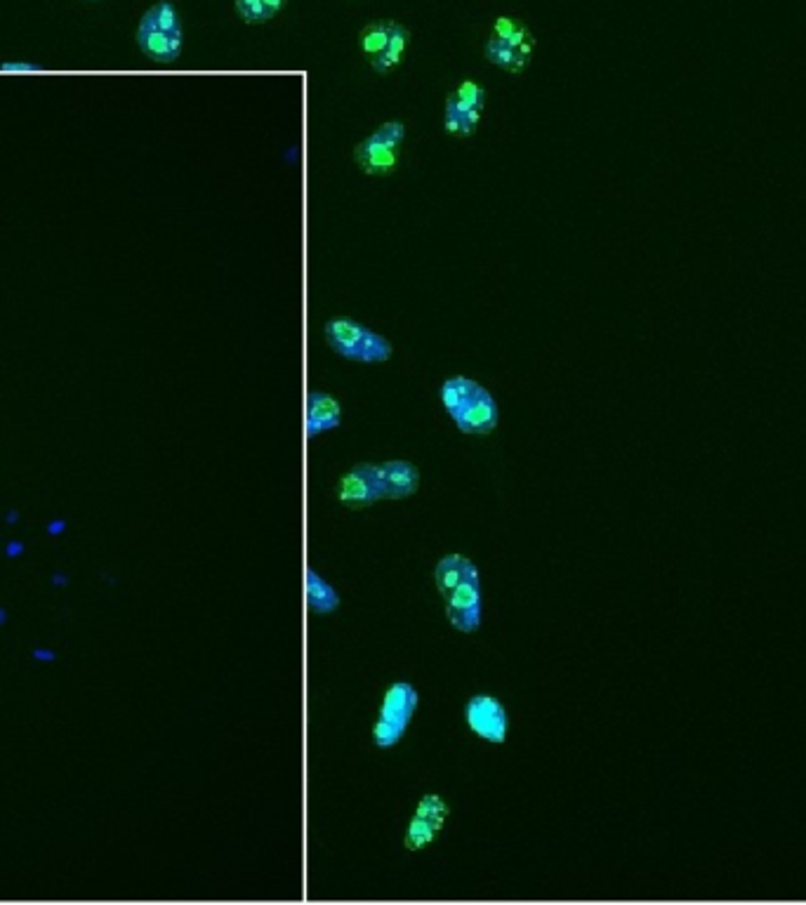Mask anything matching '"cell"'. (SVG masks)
<instances>
[{
	"instance_id": "cell-1",
	"label": "cell",
	"mask_w": 806,
	"mask_h": 905,
	"mask_svg": "<svg viewBox=\"0 0 806 905\" xmlns=\"http://www.w3.org/2000/svg\"><path fill=\"white\" fill-rule=\"evenodd\" d=\"M441 404L451 415L455 427L469 437H486L500 422V411L493 394L477 380L453 375L439 389Z\"/></svg>"
},
{
	"instance_id": "cell-2",
	"label": "cell",
	"mask_w": 806,
	"mask_h": 905,
	"mask_svg": "<svg viewBox=\"0 0 806 905\" xmlns=\"http://www.w3.org/2000/svg\"><path fill=\"white\" fill-rule=\"evenodd\" d=\"M137 45L144 57L161 66L175 64L182 57V19L170 0H161L144 12L137 26Z\"/></svg>"
},
{
	"instance_id": "cell-3",
	"label": "cell",
	"mask_w": 806,
	"mask_h": 905,
	"mask_svg": "<svg viewBox=\"0 0 806 905\" xmlns=\"http://www.w3.org/2000/svg\"><path fill=\"white\" fill-rule=\"evenodd\" d=\"M323 330H326L328 347L335 354H340L342 359L359 363H382L392 359L394 354L392 342L385 335L375 333V330L349 319V316H333Z\"/></svg>"
},
{
	"instance_id": "cell-4",
	"label": "cell",
	"mask_w": 806,
	"mask_h": 905,
	"mask_svg": "<svg viewBox=\"0 0 806 905\" xmlns=\"http://www.w3.org/2000/svg\"><path fill=\"white\" fill-rule=\"evenodd\" d=\"M420 696L418 689L408 682H394L385 691L382 698L378 719L373 726V743L380 750H389L394 745L401 743V738L406 736L408 726L413 722L415 710H418Z\"/></svg>"
},
{
	"instance_id": "cell-5",
	"label": "cell",
	"mask_w": 806,
	"mask_h": 905,
	"mask_svg": "<svg viewBox=\"0 0 806 905\" xmlns=\"http://www.w3.org/2000/svg\"><path fill=\"white\" fill-rule=\"evenodd\" d=\"M340 505L349 510H366L378 500H385V484H382L380 465L373 462H359L354 465L338 484Z\"/></svg>"
},
{
	"instance_id": "cell-6",
	"label": "cell",
	"mask_w": 806,
	"mask_h": 905,
	"mask_svg": "<svg viewBox=\"0 0 806 905\" xmlns=\"http://www.w3.org/2000/svg\"><path fill=\"white\" fill-rule=\"evenodd\" d=\"M446 599V618L458 632L472 634L481 627L484 618V594H481V576L474 573L462 580Z\"/></svg>"
},
{
	"instance_id": "cell-7",
	"label": "cell",
	"mask_w": 806,
	"mask_h": 905,
	"mask_svg": "<svg viewBox=\"0 0 806 905\" xmlns=\"http://www.w3.org/2000/svg\"><path fill=\"white\" fill-rule=\"evenodd\" d=\"M465 719L474 736L495 745L507 741V731H510L507 712L502 708L500 700H495L493 696L479 693V696L469 698L465 705Z\"/></svg>"
},
{
	"instance_id": "cell-8",
	"label": "cell",
	"mask_w": 806,
	"mask_h": 905,
	"mask_svg": "<svg viewBox=\"0 0 806 905\" xmlns=\"http://www.w3.org/2000/svg\"><path fill=\"white\" fill-rule=\"evenodd\" d=\"M342 425V406L335 396L326 392H309L307 399V439L333 432Z\"/></svg>"
},
{
	"instance_id": "cell-9",
	"label": "cell",
	"mask_w": 806,
	"mask_h": 905,
	"mask_svg": "<svg viewBox=\"0 0 806 905\" xmlns=\"http://www.w3.org/2000/svg\"><path fill=\"white\" fill-rule=\"evenodd\" d=\"M382 484H385L387 500H403L411 498L420 488V472L413 462L408 460H389L380 465Z\"/></svg>"
},
{
	"instance_id": "cell-10",
	"label": "cell",
	"mask_w": 806,
	"mask_h": 905,
	"mask_svg": "<svg viewBox=\"0 0 806 905\" xmlns=\"http://www.w3.org/2000/svg\"><path fill=\"white\" fill-rule=\"evenodd\" d=\"M354 158L366 175L385 177L392 175L396 165H399V149L385 147V144L375 142L373 137H366V140L356 147Z\"/></svg>"
},
{
	"instance_id": "cell-11",
	"label": "cell",
	"mask_w": 806,
	"mask_h": 905,
	"mask_svg": "<svg viewBox=\"0 0 806 905\" xmlns=\"http://www.w3.org/2000/svg\"><path fill=\"white\" fill-rule=\"evenodd\" d=\"M479 573V568L474 566V561H469L462 554H448L436 564L434 571V580H436V590H439L441 597H448L455 587H458L462 580L474 576Z\"/></svg>"
},
{
	"instance_id": "cell-12",
	"label": "cell",
	"mask_w": 806,
	"mask_h": 905,
	"mask_svg": "<svg viewBox=\"0 0 806 905\" xmlns=\"http://www.w3.org/2000/svg\"><path fill=\"white\" fill-rule=\"evenodd\" d=\"M307 583V604L316 616H328V613L338 611L340 606V594L326 578H321L314 568H307L305 573Z\"/></svg>"
},
{
	"instance_id": "cell-13",
	"label": "cell",
	"mask_w": 806,
	"mask_h": 905,
	"mask_svg": "<svg viewBox=\"0 0 806 905\" xmlns=\"http://www.w3.org/2000/svg\"><path fill=\"white\" fill-rule=\"evenodd\" d=\"M408 43H411V31L399 22H389V45L382 55L373 57V69L378 71L380 76H387L389 71H394L403 55H406Z\"/></svg>"
},
{
	"instance_id": "cell-14",
	"label": "cell",
	"mask_w": 806,
	"mask_h": 905,
	"mask_svg": "<svg viewBox=\"0 0 806 905\" xmlns=\"http://www.w3.org/2000/svg\"><path fill=\"white\" fill-rule=\"evenodd\" d=\"M484 52L488 62L500 66V69L512 71V74H521L528 64V57H524L519 50H514L512 45H507L505 41H500V38L495 36L488 38Z\"/></svg>"
},
{
	"instance_id": "cell-15",
	"label": "cell",
	"mask_w": 806,
	"mask_h": 905,
	"mask_svg": "<svg viewBox=\"0 0 806 905\" xmlns=\"http://www.w3.org/2000/svg\"><path fill=\"white\" fill-rule=\"evenodd\" d=\"M441 830H444V823L429 821V818H422V816L413 814L411 823H408V828H406V837H403V844H406V849L420 851V849L429 847L432 842H436V837L441 835Z\"/></svg>"
},
{
	"instance_id": "cell-16",
	"label": "cell",
	"mask_w": 806,
	"mask_h": 905,
	"mask_svg": "<svg viewBox=\"0 0 806 905\" xmlns=\"http://www.w3.org/2000/svg\"><path fill=\"white\" fill-rule=\"evenodd\" d=\"M493 36L505 41L507 45H512L514 50H519L521 45H526L528 41H533V33L528 31L526 24H521L519 19L512 17H498L493 24Z\"/></svg>"
},
{
	"instance_id": "cell-17",
	"label": "cell",
	"mask_w": 806,
	"mask_h": 905,
	"mask_svg": "<svg viewBox=\"0 0 806 905\" xmlns=\"http://www.w3.org/2000/svg\"><path fill=\"white\" fill-rule=\"evenodd\" d=\"M359 45L368 57H378L389 45V22H373L359 33Z\"/></svg>"
},
{
	"instance_id": "cell-18",
	"label": "cell",
	"mask_w": 806,
	"mask_h": 905,
	"mask_svg": "<svg viewBox=\"0 0 806 905\" xmlns=\"http://www.w3.org/2000/svg\"><path fill=\"white\" fill-rule=\"evenodd\" d=\"M451 97H453L455 107H458L460 111H472V109L484 111V104H486L484 85H479L474 81H462L458 85V90H455Z\"/></svg>"
},
{
	"instance_id": "cell-19",
	"label": "cell",
	"mask_w": 806,
	"mask_h": 905,
	"mask_svg": "<svg viewBox=\"0 0 806 905\" xmlns=\"http://www.w3.org/2000/svg\"><path fill=\"white\" fill-rule=\"evenodd\" d=\"M415 816L429 818V821H436V823H444L446 825L448 816H451V807H448V804L439 795H425L418 802Z\"/></svg>"
},
{
	"instance_id": "cell-20",
	"label": "cell",
	"mask_w": 806,
	"mask_h": 905,
	"mask_svg": "<svg viewBox=\"0 0 806 905\" xmlns=\"http://www.w3.org/2000/svg\"><path fill=\"white\" fill-rule=\"evenodd\" d=\"M234 5L246 24H267L274 17V12L262 0H234Z\"/></svg>"
},
{
	"instance_id": "cell-21",
	"label": "cell",
	"mask_w": 806,
	"mask_h": 905,
	"mask_svg": "<svg viewBox=\"0 0 806 905\" xmlns=\"http://www.w3.org/2000/svg\"><path fill=\"white\" fill-rule=\"evenodd\" d=\"M371 137H373L375 142L385 144V147L399 149V147H401V142L406 140V125H403V123H396V121H389V123H385V125H380V128L375 130Z\"/></svg>"
},
{
	"instance_id": "cell-22",
	"label": "cell",
	"mask_w": 806,
	"mask_h": 905,
	"mask_svg": "<svg viewBox=\"0 0 806 905\" xmlns=\"http://www.w3.org/2000/svg\"><path fill=\"white\" fill-rule=\"evenodd\" d=\"M460 118H462V111L455 107V102H453V97H448V102H446V116H444V128H446V132H451V135H458L460 137Z\"/></svg>"
},
{
	"instance_id": "cell-23",
	"label": "cell",
	"mask_w": 806,
	"mask_h": 905,
	"mask_svg": "<svg viewBox=\"0 0 806 905\" xmlns=\"http://www.w3.org/2000/svg\"><path fill=\"white\" fill-rule=\"evenodd\" d=\"M479 121H481V111H479V109L462 111V118H460V137L474 135V130H477Z\"/></svg>"
},
{
	"instance_id": "cell-24",
	"label": "cell",
	"mask_w": 806,
	"mask_h": 905,
	"mask_svg": "<svg viewBox=\"0 0 806 905\" xmlns=\"http://www.w3.org/2000/svg\"><path fill=\"white\" fill-rule=\"evenodd\" d=\"M31 658L38 660V663H55L57 651H52V649H33Z\"/></svg>"
},
{
	"instance_id": "cell-25",
	"label": "cell",
	"mask_w": 806,
	"mask_h": 905,
	"mask_svg": "<svg viewBox=\"0 0 806 905\" xmlns=\"http://www.w3.org/2000/svg\"><path fill=\"white\" fill-rule=\"evenodd\" d=\"M24 552H26V545L22 543V540H10L8 547H5V557H8V559L22 557Z\"/></svg>"
},
{
	"instance_id": "cell-26",
	"label": "cell",
	"mask_w": 806,
	"mask_h": 905,
	"mask_svg": "<svg viewBox=\"0 0 806 905\" xmlns=\"http://www.w3.org/2000/svg\"><path fill=\"white\" fill-rule=\"evenodd\" d=\"M0 69H3V71H38L41 66H38V64H26V62H5V64H0Z\"/></svg>"
},
{
	"instance_id": "cell-27",
	"label": "cell",
	"mask_w": 806,
	"mask_h": 905,
	"mask_svg": "<svg viewBox=\"0 0 806 905\" xmlns=\"http://www.w3.org/2000/svg\"><path fill=\"white\" fill-rule=\"evenodd\" d=\"M66 521L64 519H52L50 524H48V535H52V538H55V535H62L64 531H66Z\"/></svg>"
},
{
	"instance_id": "cell-28",
	"label": "cell",
	"mask_w": 806,
	"mask_h": 905,
	"mask_svg": "<svg viewBox=\"0 0 806 905\" xmlns=\"http://www.w3.org/2000/svg\"><path fill=\"white\" fill-rule=\"evenodd\" d=\"M50 583L55 585V587H66V585L71 583V580H69V576H66V573L55 571V573H52V576H50Z\"/></svg>"
},
{
	"instance_id": "cell-29",
	"label": "cell",
	"mask_w": 806,
	"mask_h": 905,
	"mask_svg": "<svg viewBox=\"0 0 806 905\" xmlns=\"http://www.w3.org/2000/svg\"><path fill=\"white\" fill-rule=\"evenodd\" d=\"M264 5H267L269 10L274 12V15H279V12L283 10V5H286V0H262Z\"/></svg>"
},
{
	"instance_id": "cell-30",
	"label": "cell",
	"mask_w": 806,
	"mask_h": 905,
	"mask_svg": "<svg viewBox=\"0 0 806 905\" xmlns=\"http://www.w3.org/2000/svg\"><path fill=\"white\" fill-rule=\"evenodd\" d=\"M19 517H22V514H19L17 510H8V514H5V524H17L19 521Z\"/></svg>"
},
{
	"instance_id": "cell-31",
	"label": "cell",
	"mask_w": 806,
	"mask_h": 905,
	"mask_svg": "<svg viewBox=\"0 0 806 905\" xmlns=\"http://www.w3.org/2000/svg\"><path fill=\"white\" fill-rule=\"evenodd\" d=\"M3 625H8V609H5V606H0V627Z\"/></svg>"
},
{
	"instance_id": "cell-32",
	"label": "cell",
	"mask_w": 806,
	"mask_h": 905,
	"mask_svg": "<svg viewBox=\"0 0 806 905\" xmlns=\"http://www.w3.org/2000/svg\"><path fill=\"white\" fill-rule=\"evenodd\" d=\"M90 3H99V0H90Z\"/></svg>"
}]
</instances>
